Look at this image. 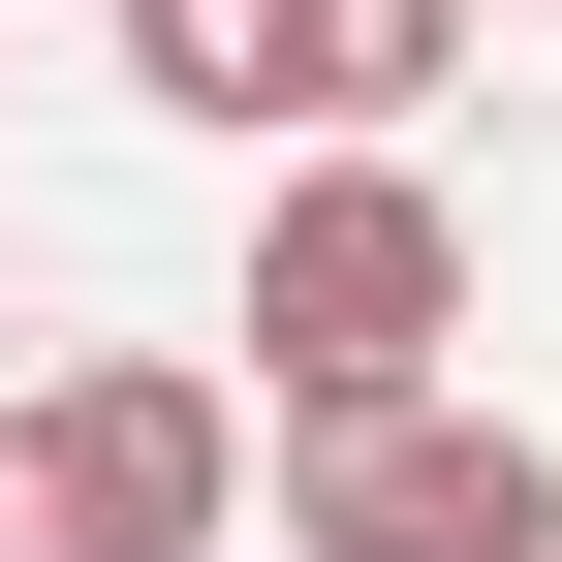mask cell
Returning a JSON list of instances; mask_svg holds the SVG:
<instances>
[{"mask_svg": "<svg viewBox=\"0 0 562 562\" xmlns=\"http://www.w3.org/2000/svg\"><path fill=\"white\" fill-rule=\"evenodd\" d=\"M438 63H469V0H281V125H344V157H375Z\"/></svg>", "mask_w": 562, "mask_h": 562, "instance_id": "277c9868", "label": "cell"}, {"mask_svg": "<svg viewBox=\"0 0 562 562\" xmlns=\"http://www.w3.org/2000/svg\"><path fill=\"white\" fill-rule=\"evenodd\" d=\"M250 501V375L220 344H94V375L0 406V562H220Z\"/></svg>", "mask_w": 562, "mask_h": 562, "instance_id": "7a4b0ae2", "label": "cell"}, {"mask_svg": "<svg viewBox=\"0 0 562 562\" xmlns=\"http://www.w3.org/2000/svg\"><path fill=\"white\" fill-rule=\"evenodd\" d=\"M281 562H562V438H531V406H375V438H281Z\"/></svg>", "mask_w": 562, "mask_h": 562, "instance_id": "3957f363", "label": "cell"}, {"mask_svg": "<svg viewBox=\"0 0 562 562\" xmlns=\"http://www.w3.org/2000/svg\"><path fill=\"white\" fill-rule=\"evenodd\" d=\"M125 94L157 125H281V0H125Z\"/></svg>", "mask_w": 562, "mask_h": 562, "instance_id": "5b68a950", "label": "cell"}, {"mask_svg": "<svg viewBox=\"0 0 562 562\" xmlns=\"http://www.w3.org/2000/svg\"><path fill=\"white\" fill-rule=\"evenodd\" d=\"M438 344H469V220L406 157H313L250 220V406L281 438H375V406H438Z\"/></svg>", "mask_w": 562, "mask_h": 562, "instance_id": "6da1fadb", "label": "cell"}]
</instances>
